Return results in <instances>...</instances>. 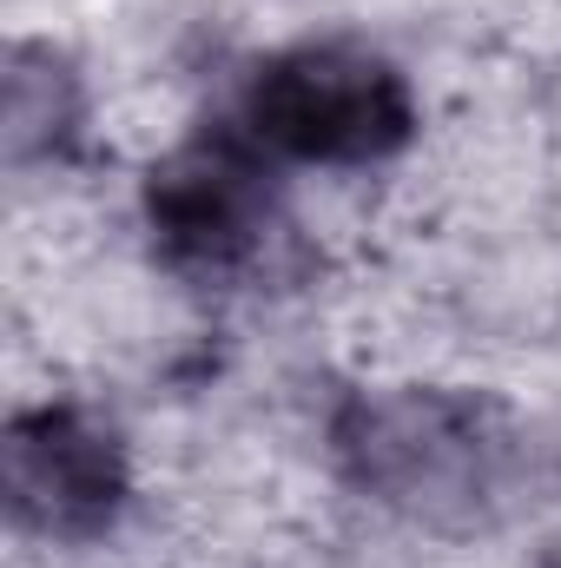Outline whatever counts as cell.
Segmentation results:
<instances>
[{
  "instance_id": "cell-1",
  "label": "cell",
  "mask_w": 561,
  "mask_h": 568,
  "mask_svg": "<svg viewBox=\"0 0 561 568\" xmlns=\"http://www.w3.org/2000/svg\"><path fill=\"white\" fill-rule=\"evenodd\" d=\"M417 106L390 60L364 47H290L252 87V133L310 165H370L410 140Z\"/></svg>"
},
{
  "instance_id": "cell-2",
  "label": "cell",
  "mask_w": 561,
  "mask_h": 568,
  "mask_svg": "<svg viewBox=\"0 0 561 568\" xmlns=\"http://www.w3.org/2000/svg\"><path fill=\"white\" fill-rule=\"evenodd\" d=\"M344 463L364 489L397 509H442L476 496L482 483V424L469 404L442 390H390L364 397L344 417Z\"/></svg>"
},
{
  "instance_id": "cell-3",
  "label": "cell",
  "mask_w": 561,
  "mask_h": 568,
  "mask_svg": "<svg viewBox=\"0 0 561 568\" xmlns=\"http://www.w3.org/2000/svg\"><path fill=\"white\" fill-rule=\"evenodd\" d=\"M7 503L27 529L86 536L126 503V449L80 410H27L7 429Z\"/></svg>"
},
{
  "instance_id": "cell-4",
  "label": "cell",
  "mask_w": 561,
  "mask_h": 568,
  "mask_svg": "<svg viewBox=\"0 0 561 568\" xmlns=\"http://www.w3.org/2000/svg\"><path fill=\"white\" fill-rule=\"evenodd\" d=\"M152 232L178 265L225 272L265 232V172L225 140H198L152 172Z\"/></svg>"
},
{
  "instance_id": "cell-5",
  "label": "cell",
  "mask_w": 561,
  "mask_h": 568,
  "mask_svg": "<svg viewBox=\"0 0 561 568\" xmlns=\"http://www.w3.org/2000/svg\"><path fill=\"white\" fill-rule=\"evenodd\" d=\"M555 568H561V562H555Z\"/></svg>"
}]
</instances>
